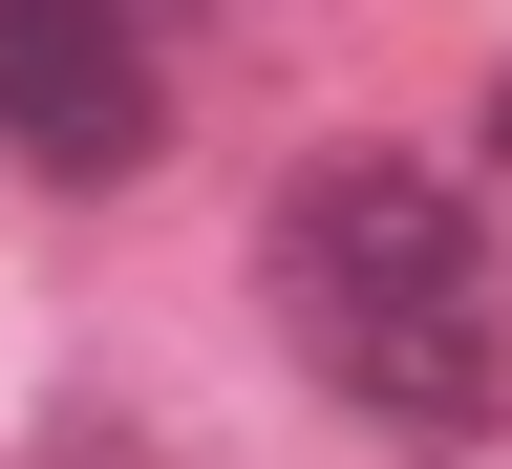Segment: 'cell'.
Here are the masks:
<instances>
[{"instance_id": "6da1fadb", "label": "cell", "mask_w": 512, "mask_h": 469, "mask_svg": "<svg viewBox=\"0 0 512 469\" xmlns=\"http://www.w3.org/2000/svg\"><path fill=\"white\" fill-rule=\"evenodd\" d=\"M256 278H278V342L406 469H512V256H491V214L448 171L320 150L278 192V235H256Z\"/></svg>"}, {"instance_id": "7a4b0ae2", "label": "cell", "mask_w": 512, "mask_h": 469, "mask_svg": "<svg viewBox=\"0 0 512 469\" xmlns=\"http://www.w3.org/2000/svg\"><path fill=\"white\" fill-rule=\"evenodd\" d=\"M0 150L43 192H128L171 150V43L150 0H0Z\"/></svg>"}, {"instance_id": "3957f363", "label": "cell", "mask_w": 512, "mask_h": 469, "mask_svg": "<svg viewBox=\"0 0 512 469\" xmlns=\"http://www.w3.org/2000/svg\"><path fill=\"white\" fill-rule=\"evenodd\" d=\"M491 150H512V86H491Z\"/></svg>"}, {"instance_id": "277c9868", "label": "cell", "mask_w": 512, "mask_h": 469, "mask_svg": "<svg viewBox=\"0 0 512 469\" xmlns=\"http://www.w3.org/2000/svg\"><path fill=\"white\" fill-rule=\"evenodd\" d=\"M43 469H107V448H43Z\"/></svg>"}]
</instances>
